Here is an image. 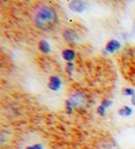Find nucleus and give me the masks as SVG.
Segmentation results:
<instances>
[{
  "instance_id": "7",
  "label": "nucleus",
  "mask_w": 135,
  "mask_h": 149,
  "mask_svg": "<svg viewBox=\"0 0 135 149\" xmlns=\"http://www.w3.org/2000/svg\"><path fill=\"white\" fill-rule=\"evenodd\" d=\"M61 55H63V58L65 59V61H68V62H72V60H74L75 57H76V53L71 49L63 50Z\"/></svg>"
},
{
  "instance_id": "1",
  "label": "nucleus",
  "mask_w": 135,
  "mask_h": 149,
  "mask_svg": "<svg viewBox=\"0 0 135 149\" xmlns=\"http://www.w3.org/2000/svg\"><path fill=\"white\" fill-rule=\"evenodd\" d=\"M56 12L49 5L40 3L34 7L33 21L35 25L41 29H50L56 22Z\"/></svg>"
},
{
  "instance_id": "5",
  "label": "nucleus",
  "mask_w": 135,
  "mask_h": 149,
  "mask_svg": "<svg viewBox=\"0 0 135 149\" xmlns=\"http://www.w3.org/2000/svg\"><path fill=\"white\" fill-rule=\"evenodd\" d=\"M63 37H65V40H68L69 42H77L78 40H79L77 33L75 32L74 30H72V29H67V30H65V32H63Z\"/></svg>"
},
{
  "instance_id": "3",
  "label": "nucleus",
  "mask_w": 135,
  "mask_h": 149,
  "mask_svg": "<svg viewBox=\"0 0 135 149\" xmlns=\"http://www.w3.org/2000/svg\"><path fill=\"white\" fill-rule=\"evenodd\" d=\"M69 7L74 13H82L85 8V3L81 0H73L69 3Z\"/></svg>"
},
{
  "instance_id": "8",
  "label": "nucleus",
  "mask_w": 135,
  "mask_h": 149,
  "mask_svg": "<svg viewBox=\"0 0 135 149\" xmlns=\"http://www.w3.org/2000/svg\"><path fill=\"white\" fill-rule=\"evenodd\" d=\"M39 49L41 50V52L47 54V53H49V52H50L51 48H50V45L48 44V42H47V40H42L40 42H39Z\"/></svg>"
},
{
  "instance_id": "2",
  "label": "nucleus",
  "mask_w": 135,
  "mask_h": 149,
  "mask_svg": "<svg viewBox=\"0 0 135 149\" xmlns=\"http://www.w3.org/2000/svg\"><path fill=\"white\" fill-rule=\"evenodd\" d=\"M70 102L72 104L73 108H77V109H80V108H84L86 105V96L84 93L82 92H76L74 93L72 96L70 97Z\"/></svg>"
},
{
  "instance_id": "4",
  "label": "nucleus",
  "mask_w": 135,
  "mask_h": 149,
  "mask_svg": "<svg viewBox=\"0 0 135 149\" xmlns=\"http://www.w3.org/2000/svg\"><path fill=\"white\" fill-rule=\"evenodd\" d=\"M61 86V80L56 76H52L49 79V83H48V87L49 89L53 91H57Z\"/></svg>"
},
{
  "instance_id": "10",
  "label": "nucleus",
  "mask_w": 135,
  "mask_h": 149,
  "mask_svg": "<svg viewBox=\"0 0 135 149\" xmlns=\"http://www.w3.org/2000/svg\"><path fill=\"white\" fill-rule=\"evenodd\" d=\"M123 93L125 95H135V90L133 88H124L123 89Z\"/></svg>"
},
{
  "instance_id": "11",
  "label": "nucleus",
  "mask_w": 135,
  "mask_h": 149,
  "mask_svg": "<svg viewBox=\"0 0 135 149\" xmlns=\"http://www.w3.org/2000/svg\"><path fill=\"white\" fill-rule=\"evenodd\" d=\"M73 66H74V65H73V63H72V62H68L67 68H65V70H67V72H68V74H72L73 68H74Z\"/></svg>"
},
{
  "instance_id": "13",
  "label": "nucleus",
  "mask_w": 135,
  "mask_h": 149,
  "mask_svg": "<svg viewBox=\"0 0 135 149\" xmlns=\"http://www.w3.org/2000/svg\"><path fill=\"white\" fill-rule=\"evenodd\" d=\"M111 104H112V102H110V100H103V102H102V104H101V106H102V107H104L105 109H106V108L110 107V106H111Z\"/></svg>"
},
{
  "instance_id": "14",
  "label": "nucleus",
  "mask_w": 135,
  "mask_h": 149,
  "mask_svg": "<svg viewBox=\"0 0 135 149\" xmlns=\"http://www.w3.org/2000/svg\"><path fill=\"white\" fill-rule=\"evenodd\" d=\"M26 149H43V146L40 144H35V145H31V146H28Z\"/></svg>"
},
{
  "instance_id": "16",
  "label": "nucleus",
  "mask_w": 135,
  "mask_h": 149,
  "mask_svg": "<svg viewBox=\"0 0 135 149\" xmlns=\"http://www.w3.org/2000/svg\"><path fill=\"white\" fill-rule=\"evenodd\" d=\"M131 102H132V104L135 106V95H134V96H132V100H131Z\"/></svg>"
},
{
  "instance_id": "12",
  "label": "nucleus",
  "mask_w": 135,
  "mask_h": 149,
  "mask_svg": "<svg viewBox=\"0 0 135 149\" xmlns=\"http://www.w3.org/2000/svg\"><path fill=\"white\" fill-rule=\"evenodd\" d=\"M65 108H67V111L69 112V113H71V112L73 111V106H72V104H71L69 100L65 102Z\"/></svg>"
},
{
  "instance_id": "6",
  "label": "nucleus",
  "mask_w": 135,
  "mask_h": 149,
  "mask_svg": "<svg viewBox=\"0 0 135 149\" xmlns=\"http://www.w3.org/2000/svg\"><path fill=\"white\" fill-rule=\"evenodd\" d=\"M121 49V44L117 42V40H111L107 42L106 47H105V50L108 52V53H113V52L117 51V50Z\"/></svg>"
},
{
  "instance_id": "15",
  "label": "nucleus",
  "mask_w": 135,
  "mask_h": 149,
  "mask_svg": "<svg viewBox=\"0 0 135 149\" xmlns=\"http://www.w3.org/2000/svg\"><path fill=\"white\" fill-rule=\"evenodd\" d=\"M98 113L101 115V116H104L105 115V108L102 107V106H100V107L98 108Z\"/></svg>"
},
{
  "instance_id": "9",
  "label": "nucleus",
  "mask_w": 135,
  "mask_h": 149,
  "mask_svg": "<svg viewBox=\"0 0 135 149\" xmlns=\"http://www.w3.org/2000/svg\"><path fill=\"white\" fill-rule=\"evenodd\" d=\"M119 114L121 115V116L128 117V116H130V115L132 114V109H131V108H129L128 106H125V107H123L122 109L119 110Z\"/></svg>"
}]
</instances>
